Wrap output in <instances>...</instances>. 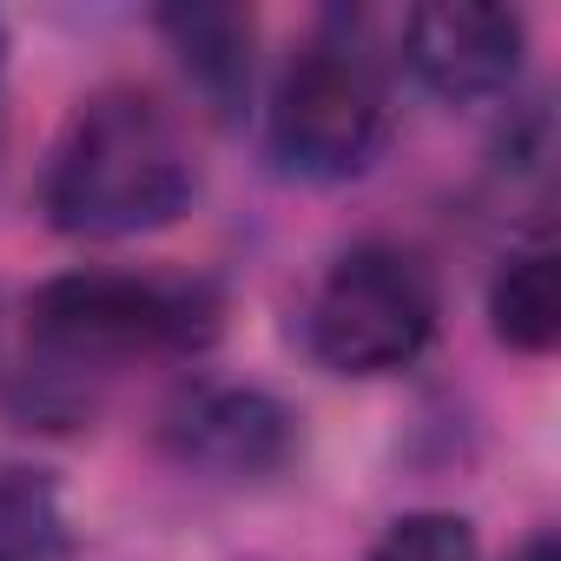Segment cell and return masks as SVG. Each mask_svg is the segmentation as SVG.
Segmentation results:
<instances>
[{
	"label": "cell",
	"instance_id": "cell-1",
	"mask_svg": "<svg viewBox=\"0 0 561 561\" xmlns=\"http://www.w3.org/2000/svg\"><path fill=\"white\" fill-rule=\"evenodd\" d=\"M218 337V291L159 271H67L27 305V364L14 377V416L34 430H73L100 410V390L152 357H192Z\"/></svg>",
	"mask_w": 561,
	"mask_h": 561
},
{
	"label": "cell",
	"instance_id": "cell-2",
	"mask_svg": "<svg viewBox=\"0 0 561 561\" xmlns=\"http://www.w3.org/2000/svg\"><path fill=\"white\" fill-rule=\"evenodd\" d=\"M192 192L198 165L172 113L139 87H106L60 126L41 179V211L67 238H139L172 225Z\"/></svg>",
	"mask_w": 561,
	"mask_h": 561
},
{
	"label": "cell",
	"instance_id": "cell-3",
	"mask_svg": "<svg viewBox=\"0 0 561 561\" xmlns=\"http://www.w3.org/2000/svg\"><path fill=\"white\" fill-rule=\"evenodd\" d=\"M390 54L377 41L370 14H324L291 67L277 73L271 113H264V146L285 179L305 185H344L364 179L383 146H390Z\"/></svg>",
	"mask_w": 561,
	"mask_h": 561
},
{
	"label": "cell",
	"instance_id": "cell-4",
	"mask_svg": "<svg viewBox=\"0 0 561 561\" xmlns=\"http://www.w3.org/2000/svg\"><path fill=\"white\" fill-rule=\"evenodd\" d=\"M436 277L403 244H351L331 257L305 305V344L337 377H390L410 370L436 337Z\"/></svg>",
	"mask_w": 561,
	"mask_h": 561
},
{
	"label": "cell",
	"instance_id": "cell-5",
	"mask_svg": "<svg viewBox=\"0 0 561 561\" xmlns=\"http://www.w3.org/2000/svg\"><path fill=\"white\" fill-rule=\"evenodd\" d=\"M165 456L211 482H257L298 456V416L251 383H198L165 410Z\"/></svg>",
	"mask_w": 561,
	"mask_h": 561
},
{
	"label": "cell",
	"instance_id": "cell-6",
	"mask_svg": "<svg viewBox=\"0 0 561 561\" xmlns=\"http://www.w3.org/2000/svg\"><path fill=\"white\" fill-rule=\"evenodd\" d=\"M528 54V27L508 8H469V0H443V8L403 14V67L449 106H489L515 87Z\"/></svg>",
	"mask_w": 561,
	"mask_h": 561
},
{
	"label": "cell",
	"instance_id": "cell-7",
	"mask_svg": "<svg viewBox=\"0 0 561 561\" xmlns=\"http://www.w3.org/2000/svg\"><path fill=\"white\" fill-rule=\"evenodd\" d=\"M152 27L165 34V47L179 54V67L192 73V87L218 113L244 106V93H251V47H257L251 8H159Z\"/></svg>",
	"mask_w": 561,
	"mask_h": 561
},
{
	"label": "cell",
	"instance_id": "cell-8",
	"mask_svg": "<svg viewBox=\"0 0 561 561\" xmlns=\"http://www.w3.org/2000/svg\"><path fill=\"white\" fill-rule=\"evenodd\" d=\"M489 331L522 351L541 357L561 337V271H554V244H522L515 257H502L495 285H489Z\"/></svg>",
	"mask_w": 561,
	"mask_h": 561
},
{
	"label": "cell",
	"instance_id": "cell-9",
	"mask_svg": "<svg viewBox=\"0 0 561 561\" xmlns=\"http://www.w3.org/2000/svg\"><path fill=\"white\" fill-rule=\"evenodd\" d=\"M73 528L47 469H0V561H67Z\"/></svg>",
	"mask_w": 561,
	"mask_h": 561
},
{
	"label": "cell",
	"instance_id": "cell-10",
	"mask_svg": "<svg viewBox=\"0 0 561 561\" xmlns=\"http://www.w3.org/2000/svg\"><path fill=\"white\" fill-rule=\"evenodd\" d=\"M364 561H476V528L449 508H416L397 515Z\"/></svg>",
	"mask_w": 561,
	"mask_h": 561
},
{
	"label": "cell",
	"instance_id": "cell-11",
	"mask_svg": "<svg viewBox=\"0 0 561 561\" xmlns=\"http://www.w3.org/2000/svg\"><path fill=\"white\" fill-rule=\"evenodd\" d=\"M515 561H561V548H554V535H535V541H528Z\"/></svg>",
	"mask_w": 561,
	"mask_h": 561
},
{
	"label": "cell",
	"instance_id": "cell-12",
	"mask_svg": "<svg viewBox=\"0 0 561 561\" xmlns=\"http://www.w3.org/2000/svg\"><path fill=\"white\" fill-rule=\"evenodd\" d=\"M0 67H8V34H0Z\"/></svg>",
	"mask_w": 561,
	"mask_h": 561
}]
</instances>
